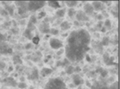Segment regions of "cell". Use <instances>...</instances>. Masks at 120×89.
I'll return each mask as SVG.
<instances>
[{
	"mask_svg": "<svg viewBox=\"0 0 120 89\" xmlns=\"http://www.w3.org/2000/svg\"><path fill=\"white\" fill-rule=\"evenodd\" d=\"M90 42V34L86 30L82 29L71 32L65 49L67 58L72 62H80L89 49Z\"/></svg>",
	"mask_w": 120,
	"mask_h": 89,
	"instance_id": "obj_1",
	"label": "cell"
},
{
	"mask_svg": "<svg viewBox=\"0 0 120 89\" xmlns=\"http://www.w3.org/2000/svg\"><path fill=\"white\" fill-rule=\"evenodd\" d=\"M65 3L69 8H74V6H76L77 4H78V1H75V0H69V1H66Z\"/></svg>",
	"mask_w": 120,
	"mask_h": 89,
	"instance_id": "obj_12",
	"label": "cell"
},
{
	"mask_svg": "<svg viewBox=\"0 0 120 89\" xmlns=\"http://www.w3.org/2000/svg\"><path fill=\"white\" fill-rule=\"evenodd\" d=\"M48 4H49L50 7L55 9H59L60 7V2L59 1H56V0H50L48 2Z\"/></svg>",
	"mask_w": 120,
	"mask_h": 89,
	"instance_id": "obj_8",
	"label": "cell"
},
{
	"mask_svg": "<svg viewBox=\"0 0 120 89\" xmlns=\"http://www.w3.org/2000/svg\"><path fill=\"white\" fill-rule=\"evenodd\" d=\"M76 14V11H74V8H70L68 10V16H70V17H74V16Z\"/></svg>",
	"mask_w": 120,
	"mask_h": 89,
	"instance_id": "obj_19",
	"label": "cell"
},
{
	"mask_svg": "<svg viewBox=\"0 0 120 89\" xmlns=\"http://www.w3.org/2000/svg\"><path fill=\"white\" fill-rule=\"evenodd\" d=\"M30 23H32V24L36 23V17L35 16H32L30 17Z\"/></svg>",
	"mask_w": 120,
	"mask_h": 89,
	"instance_id": "obj_27",
	"label": "cell"
},
{
	"mask_svg": "<svg viewBox=\"0 0 120 89\" xmlns=\"http://www.w3.org/2000/svg\"><path fill=\"white\" fill-rule=\"evenodd\" d=\"M74 83L75 86H79V85H81L84 81H83V80L81 79V77L79 75H74Z\"/></svg>",
	"mask_w": 120,
	"mask_h": 89,
	"instance_id": "obj_10",
	"label": "cell"
},
{
	"mask_svg": "<svg viewBox=\"0 0 120 89\" xmlns=\"http://www.w3.org/2000/svg\"><path fill=\"white\" fill-rule=\"evenodd\" d=\"M49 34H51V35H57L58 30H55V29H50L49 30Z\"/></svg>",
	"mask_w": 120,
	"mask_h": 89,
	"instance_id": "obj_25",
	"label": "cell"
},
{
	"mask_svg": "<svg viewBox=\"0 0 120 89\" xmlns=\"http://www.w3.org/2000/svg\"><path fill=\"white\" fill-rule=\"evenodd\" d=\"M51 73H52V70L50 68H43L41 71V74L42 76H48Z\"/></svg>",
	"mask_w": 120,
	"mask_h": 89,
	"instance_id": "obj_13",
	"label": "cell"
},
{
	"mask_svg": "<svg viewBox=\"0 0 120 89\" xmlns=\"http://www.w3.org/2000/svg\"><path fill=\"white\" fill-rule=\"evenodd\" d=\"M70 23H68V22L65 21V22H63V23H61V24H60V28H61V30H68L69 28H70Z\"/></svg>",
	"mask_w": 120,
	"mask_h": 89,
	"instance_id": "obj_14",
	"label": "cell"
},
{
	"mask_svg": "<svg viewBox=\"0 0 120 89\" xmlns=\"http://www.w3.org/2000/svg\"><path fill=\"white\" fill-rule=\"evenodd\" d=\"M46 16V12H44V11H41L40 13L38 14V18L39 19H41L42 17H45Z\"/></svg>",
	"mask_w": 120,
	"mask_h": 89,
	"instance_id": "obj_26",
	"label": "cell"
},
{
	"mask_svg": "<svg viewBox=\"0 0 120 89\" xmlns=\"http://www.w3.org/2000/svg\"><path fill=\"white\" fill-rule=\"evenodd\" d=\"M91 87H92V89H108L107 86H105V84L101 83V82H98V81H95L91 86Z\"/></svg>",
	"mask_w": 120,
	"mask_h": 89,
	"instance_id": "obj_7",
	"label": "cell"
},
{
	"mask_svg": "<svg viewBox=\"0 0 120 89\" xmlns=\"http://www.w3.org/2000/svg\"><path fill=\"white\" fill-rule=\"evenodd\" d=\"M13 62L15 63V64H22V61L18 55H16V56L13 57Z\"/></svg>",
	"mask_w": 120,
	"mask_h": 89,
	"instance_id": "obj_18",
	"label": "cell"
},
{
	"mask_svg": "<svg viewBox=\"0 0 120 89\" xmlns=\"http://www.w3.org/2000/svg\"><path fill=\"white\" fill-rule=\"evenodd\" d=\"M109 41H110V39H109V37H107V36H105V37H104L103 38V41H102V45H108L109 44Z\"/></svg>",
	"mask_w": 120,
	"mask_h": 89,
	"instance_id": "obj_22",
	"label": "cell"
},
{
	"mask_svg": "<svg viewBox=\"0 0 120 89\" xmlns=\"http://www.w3.org/2000/svg\"><path fill=\"white\" fill-rule=\"evenodd\" d=\"M32 42L34 44H38L39 42H40V37H39L38 35H36V36H34L32 38Z\"/></svg>",
	"mask_w": 120,
	"mask_h": 89,
	"instance_id": "obj_23",
	"label": "cell"
},
{
	"mask_svg": "<svg viewBox=\"0 0 120 89\" xmlns=\"http://www.w3.org/2000/svg\"><path fill=\"white\" fill-rule=\"evenodd\" d=\"M8 11H10V14L12 15L13 14V8L12 7H8Z\"/></svg>",
	"mask_w": 120,
	"mask_h": 89,
	"instance_id": "obj_30",
	"label": "cell"
},
{
	"mask_svg": "<svg viewBox=\"0 0 120 89\" xmlns=\"http://www.w3.org/2000/svg\"><path fill=\"white\" fill-rule=\"evenodd\" d=\"M93 5H92V4H89V3H87V4H86L84 5V12L86 15H92V14L93 13Z\"/></svg>",
	"mask_w": 120,
	"mask_h": 89,
	"instance_id": "obj_6",
	"label": "cell"
},
{
	"mask_svg": "<svg viewBox=\"0 0 120 89\" xmlns=\"http://www.w3.org/2000/svg\"><path fill=\"white\" fill-rule=\"evenodd\" d=\"M103 18V16L102 15H98V19H99V20H101V19Z\"/></svg>",
	"mask_w": 120,
	"mask_h": 89,
	"instance_id": "obj_34",
	"label": "cell"
},
{
	"mask_svg": "<svg viewBox=\"0 0 120 89\" xmlns=\"http://www.w3.org/2000/svg\"><path fill=\"white\" fill-rule=\"evenodd\" d=\"M111 89H118V82L116 81L114 84H112L111 86Z\"/></svg>",
	"mask_w": 120,
	"mask_h": 89,
	"instance_id": "obj_28",
	"label": "cell"
},
{
	"mask_svg": "<svg viewBox=\"0 0 120 89\" xmlns=\"http://www.w3.org/2000/svg\"><path fill=\"white\" fill-rule=\"evenodd\" d=\"M105 30H106V29H105V27H103V28H102V32H105Z\"/></svg>",
	"mask_w": 120,
	"mask_h": 89,
	"instance_id": "obj_35",
	"label": "cell"
},
{
	"mask_svg": "<svg viewBox=\"0 0 120 89\" xmlns=\"http://www.w3.org/2000/svg\"><path fill=\"white\" fill-rule=\"evenodd\" d=\"M24 35L27 38H29V39H32V38L34 37L33 33H32V30H29V29H27V30H26V31L24 32Z\"/></svg>",
	"mask_w": 120,
	"mask_h": 89,
	"instance_id": "obj_16",
	"label": "cell"
},
{
	"mask_svg": "<svg viewBox=\"0 0 120 89\" xmlns=\"http://www.w3.org/2000/svg\"><path fill=\"white\" fill-rule=\"evenodd\" d=\"M92 5L93 7V10H96V11H99L102 8V2H99V1H93L92 3Z\"/></svg>",
	"mask_w": 120,
	"mask_h": 89,
	"instance_id": "obj_11",
	"label": "cell"
},
{
	"mask_svg": "<svg viewBox=\"0 0 120 89\" xmlns=\"http://www.w3.org/2000/svg\"><path fill=\"white\" fill-rule=\"evenodd\" d=\"M104 27L105 28V29H111L112 24H111V21H110L109 19L105 20V22L104 23Z\"/></svg>",
	"mask_w": 120,
	"mask_h": 89,
	"instance_id": "obj_20",
	"label": "cell"
},
{
	"mask_svg": "<svg viewBox=\"0 0 120 89\" xmlns=\"http://www.w3.org/2000/svg\"><path fill=\"white\" fill-rule=\"evenodd\" d=\"M66 85L60 79H51L46 84L45 89H65Z\"/></svg>",
	"mask_w": 120,
	"mask_h": 89,
	"instance_id": "obj_2",
	"label": "cell"
},
{
	"mask_svg": "<svg viewBox=\"0 0 120 89\" xmlns=\"http://www.w3.org/2000/svg\"><path fill=\"white\" fill-rule=\"evenodd\" d=\"M18 87L21 89H24L27 87V84L24 82H20V83H18Z\"/></svg>",
	"mask_w": 120,
	"mask_h": 89,
	"instance_id": "obj_24",
	"label": "cell"
},
{
	"mask_svg": "<svg viewBox=\"0 0 120 89\" xmlns=\"http://www.w3.org/2000/svg\"><path fill=\"white\" fill-rule=\"evenodd\" d=\"M62 53H64V49H60L59 51L57 52V54L58 55H60V54H61Z\"/></svg>",
	"mask_w": 120,
	"mask_h": 89,
	"instance_id": "obj_31",
	"label": "cell"
},
{
	"mask_svg": "<svg viewBox=\"0 0 120 89\" xmlns=\"http://www.w3.org/2000/svg\"><path fill=\"white\" fill-rule=\"evenodd\" d=\"M104 62L107 65H112L113 64V57H110L106 53V54H104Z\"/></svg>",
	"mask_w": 120,
	"mask_h": 89,
	"instance_id": "obj_9",
	"label": "cell"
},
{
	"mask_svg": "<svg viewBox=\"0 0 120 89\" xmlns=\"http://www.w3.org/2000/svg\"><path fill=\"white\" fill-rule=\"evenodd\" d=\"M49 44H50V47L54 49H59L63 46L62 42L57 38H51L49 40Z\"/></svg>",
	"mask_w": 120,
	"mask_h": 89,
	"instance_id": "obj_4",
	"label": "cell"
},
{
	"mask_svg": "<svg viewBox=\"0 0 120 89\" xmlns=\"http://www.w3.org/2000/svg\"><path fill=\"white\" fill-rule=\"evenodd\" d=\"M29 78L30 80H36V79H38V71L35 69V70L33 71V73L29 76Z\"/></svg>",
	"mask_w": 120,
	"mask_h": 89,
	"instance_id": "obj_15",
	"label": "cell"
},
{
	"mask_svg": "<svg viewBox=\"0 0 120 89\" xmlns=\"http://www.w3.org/2000/svg\"><path fill=\"white\" fill-rule=\"evenodd\" d=\"M30 48H31V44H30V43H29V44H27V45H26V49H30Z\"/></svg>",
	"mask_w": 120,
	"mask_h": 89,
	"instance_id": "obj_33",
	"label": "cell"
},
{
	"mask_svg": "<svg viewBox=\"0 0 120 89\" xmlns=\"http://www.w3.org/2000/svg\"><path fill=\"white\" fill-rule=\"evenodd\" d=\"M75 16H76V19L78 21H88L89 20V17L83 11H77L76 14H75Z\"/></svg>",
	"mask_w": 120,
	"mask_h": 89,
	"instance_id": "obj_5",
	"label": "cell"
},
{
	"mask_svg": "<svg viewBox=\"0 0 120 89\" xmlns=\"http://www.w3.org/2000/svg\"><path fill=\"white\" fill-rule=\"evenodd\" d=\"M5 40H6V38H5V36H4V35L0 33V41H5Z\"/></svg>",
	"mask_w": 120,
	"mask_h": 89,
	"instance_id": "obj_29",
	"label": "cell"
},
{
	"mask_svg": "<svg viewBox=\"0 0 120 89\" xmlns=\"http://www.w3.org/2000/svg\"><path fill=\"white\" fill-rule=\"evenodd\" d=\"M66 72H67V74H72L74 72V68L73 67V66H69V67L67 68Z\"/></svg>",
	"mask_w": 120,
	"mask_h": 89,
	"instance_id": "obj_21",
	"label": "cell"
},
{
	"mask_svg": "<svg viewBox=\"0 0 120 89\" xmlns=\"http://www.w3.org/2000/svg\"><path fill=\"white\" fill-rule=\"evenodd\" d=\"M102 25H103V23H102V22H99V23H98V27L101 28V26H102Z\"/></svg>",
	"mask_w": 120,
	"mask_h": 89,
	"instance_id": "obj_32",
	"label": "cell"
},
{
	"mask_svg": "<svg viewBox=\"0 0 120 89\" xmlns=\"http://www.w3.org/2000/svg\"><path fill=\"white\" fill-rule=\"evenodd\" d=\"M45 1H30L27 3V9L29 11H36L45 5Z\"/></svg>",
	"mask_w": 120,
	"mask_h": 89,
	"instance_id": "obj_3",
	"label": "cell"
},
{
	"mask_svg": "<svg viewBox=\"0 0 120 89\" xmlns=\"http://www.w3.org/2000/svg\"><path fill=\"white\" fill-rule=\"evenodd\" d=\"M65 13H66V11L64 9H60V10H57L56 11V16H59V17H63V16H65Z\"/></svg>",
	"mask_w": 120,
	"mask_h": 89,
	"instance_id": "obj_17",
	"label": "cell"
}]
</instances>
